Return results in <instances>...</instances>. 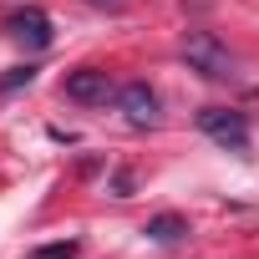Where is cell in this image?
<instances>
[{
    "label": "cell",
    "mask_w": 259,
    "mask_h": 259,
    "mask_svg": "<svg viewBox=\"0 0 259 259\" xmlns=\"http://www.w3.org/2000/svg\"><path fill=\"white\" fill-rule=\"evenodd\" d=\"M183 61H188L193 71H203L208 81H229V76H234V56H229V46H224L213 31H188V36H183Z\"/></svg>",
    "instance_id": "1"
},
{
    "label": "cell",
    "mask_w": 259,
    "mask_h": 259,
    "mask_svg": "<svg viewBox=\"0 0 259 259\" xmlns=\"http://www.w3.org/2000/svg\"><path fill=\"white\" fill-rule=\"evenodd\" d=\"M198 133L219 143L224 153H249V117L234 107H203L198 112Z\"/></svg>",
    "instance_id": "2"
},
{
    "label": "cell",
    "mask_w": 259,
    "mask_h": 259,
    "mask_svg": "<svg viewBox=\"0 0 259 259\" xmlns=\"http://www.w3.org/2000/svg\"><path fill=\"white\" fill-rule=\"evenodd\" d=\"M6 36H11L16 46H26V51H46L56 31H51V16H46L41 6H26V11L6 16Z\"/></svg>",
    "instance_id": "3"
},
{
    "label": "cell",
    "mask_w": 259,
    "mask_h": 259,
    "mask_svg": "<svg viewBox=\"0 0 259 259\" xmlns=\"http://www.w3.org/2000/svg\"><path fill=\"white\" fill-rule=\"evenodd\" d=\"M61 92H66L71 102H87V107L117 102L112 76H107V71H97V66H76V71H66V76H61Z\"/></svg>",
    "instance_id": "4"
},
{
    "label": "cell",
    "mask_w": 259,
    "mask_h": 259,
    "mask_svg": "<svg viewBox=\"0 0 259 259\" xmlns=\"http://www.w3.org/2000/svg\"><path fill=\"white\" fill-rule=\"evenodd\" d=\"M117 107H122V117L133 122V127H153V122H158V92H153L148 81L117 87Z\"/></svg>",
    "instance_id": "5"
},
{
    "label": "cell",
    "mask_w": 259,
    "mask_h": 259,
    "mask_svg": "<svg viewBox=\"0 0 259 259\" xmlns=\"http://www.w3.org/2000/svg\"><path fill=\"white\" fill-rule=\"evenodd\" d=\"M143 234H148L153 244H178V239L188 234V219H183V213H158V219L143 224Z\"/></svg>",
    "instance_id": "6"
},
{
    "label": "cell",
    "mask_w": 259,
    "mask_h": 259,
    "mask_svg": "<svg viewBox=\"0 0 259 259\" xmlns=\"http://www.w3.org/2000/svg\"><path fill=\"white\" fill-rule=\"evenodd\" d=\"M36 81V66L26 61V66H11L6 76H0V97H11V92H21V87H31Z\"/></svg>",
    "instance_id": "7"
},
{
    "label": "cell",
    "mask_w": 259,
    "mask_h": 259,
    "mask_svg": "<svg viewBox=\"0 0 259 259\" xmlns=\"http://www.w3.org/2000/svg\"><path fill=\"white\" fill-rule=\"evenodd\" d=\"M76 254H81L76 239H61V244H41L36 249V259H76Z\"/></svg>",
    "instance_id": "8"
},
{
    "label": "cell",
    "mask_w": 259,
    "mask_h": 259,
    "mask_svg": "<svg viewBox=\"0 0 259 259\" xmlns=\"http://www.w3.org/2000/svg\"><path fill=\"white\" fill-rule=\"evenodd\" d=\"M112 193H117V198H133V173H127V168L112 173Z\"/></svg>",
    "instance_id": "9"
},
{
    "label": "cell",
    "mask_w": 259,
    "mask_h": 259,
    "mask_svg": "<svg viewBox=\"0 0 259 259\" xmlns=\"http://www.w3.org/2000/svg\"><path fill=\"white\" fill-rule=\"evenodd\" d=\"M87 6H117V0H87Z\"/></svg>",
    "instance_id": "10"
}]
</instances>
